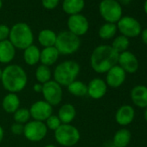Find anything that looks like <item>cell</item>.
Instances as JSON below:
<instances>
[{"label":"cell","instance_id":"obj_1","mask_svg":"<svg viewBox=\"0 0 147 147\" xmlns=\"http://www.w3.org/2000/svg\"><path fill=\"white\" fill-rule=\"evenodd\" d=\"M1 83L8 93L18 94L28 84V76L23 67L18 64H9L3 69Z\"/></svg>","mask_w":147,"mask_h":147},{"label":"cell","instance_id":"obj_2","mask_svg":"<svg viewBox=\"0 0 147 147\" xmlns=\"http://www.w3.org/2000/svg\"><path fill=\"white\" fill-rule=\"evenodd\" d=\"M119 53L111 45L102 44L97 46L90 55V65L97 74H106L110 68L118 64Z\"/></svg>","mask_w":147,"mask_h":147},{"label":"cell","instance_id":"obj_3","mask_svg":"<svg viewBox=\"0 0 147 147\" xmlns=\"http://www.w3.org/2000/svg\"><path fill=\"white\" fill-rule=\"evenodd\" d=\"M81 72L80 64L74 60H66L56 65L52 72L53 80L62 88L67 87L71 82L77 80Z\"/></svg>","mask_w":147,"mask_h":147},{"label":"cell","instance_id":"obj_4","mask_svg":"<svg viewBox=\"0 0 147 147\" xmlns=\"http://www.w3.org/2000/svg\"><path fill=\"white\" fill-rule=\"evenodd\" d=\"M16 49L24 50L34 44V34L30 26L24 22L15 24L10 31L8 39Z\"/></svg>","mask_w":147,"mask_h":147},{"label":"cell","instance_id":"obj_5","mask_svg":"<svg viewBox=\"0 0 147 147\" xmlns=\"http://www.w3.org/2000/svg\"><path fill=\"white\" fill-rule=\"evenodd\" d=\"M55 47L60 55H70L76 53L81 47V39L68 30L61 31L57 34Z\"/></svg>","mask_w":147,"mask_h":147},{"label":"cell","instance_id":"obj_6","mask_svg":"<svg viewBox=\"0 0 147 147\" xmlns=\"http://www.w3.org/2000/svg\"><path fill=\"white\" fill-rule=\"evenodd\" d=\"M56 143L63 147H73L78 144L81 139V133L77 127L72 124H61L54 131Z\"/></svg>","mask_w":147,"mask_h":147},{"label":"cell","instance_id":"obj_7","mask_svg":"<svg viewBox=\"0 0 147 147\" xmlns=\"http://www.w3.org/2000/svg\"><path fill=\"white\" fill-rule=\"evenodd\" d=\"M99 12L106 23L117 24L123 17V7L118 0H101Z\"/></svg>","mask_w":147,"mask_h":147},{"label":"cell","instance_id":"obj_8","mask_svg":"<svg viewBox=\"0 0 147 147\" xmlns=\"http://www.w3.org/2000/svg\"><path fill=\"white\" fill-rule=\"evenodd\" d=\"M116 25L120 35L129 39L140 36L142 32V26L140 23L135 18L131 16H123Z\"/></svg>","mask_w":147,"mask_h":147},{"label":"cell","instance_id":"obj_9","mask_svg":"<svg viewBox=\"0 0 147 147\" xmlns=\"http://www.w3.org/2000/svg\"><path fill=\"white\" fill-rule=\"evenodd\" d=\"M48 131L44 122L30 119L24 125L23 135L27 140L36 143L44 139Z\"/></svg>","mask_w":147,"mask_h":147},{"label":"cell","instance_id":"obj_10","mask_svg":"<svg viewBox=\"0 0 147 147\" xmlns=\"http://www.w3.org/2000/svg\"><path fill=\"white\" fill-rule=\"evenodd\" d=\"M42 94L46 102L53 107L61 103L63 98L62 87L53 79L42 85Z\"/></svg>","mask_w":147,"mask_h":147},{"label":"cell","instance_id":"obj_11","mask_svg":"<svg viewBox=\"0 0 147 147\" xmlns=\"http://www.w3.org/2000/svg\"><path fill=\"white\" fill-rule=\"evenodd\" d=\"M67 30L79 37L86 35L89 30V22L82 13L69 16L67 21Z\"/></svg>","mask_w":147,"mask_h":147},{"label":"cell","instance_id":"obj_12","mask_svg":"<svg viewBox=\"0 0 147 147\" xmlns=\"http://www.w3.org/2000/svg\"><path fill=\"white\" fill-rule=\"evenodd\" d=\"M30 117L33 120L45 122V120L53 114V107L43 100L34 102L29 108Z\"/></svg>","mask_w":147,"mask_h":147},{"label":"cell","instance_id":"obj_13","mask_svg":"<svg viewBox=\"0 0 147 147\" xmlns=\"http://www.w3.org/2000/svg\"><path fill=\"white\" fill-rule=\"evenodd\" d=\"M125 79L126 73L117 64L106 73L105 82L107 87L112 88H118L124 84Z\"/></svg>","mask_w":147,"mask_h":147},{"label":"cell","instance_id":"obj_14","mask_svg":"<svg viewBox=\"0 0 147 147\" xmlns=\"http://www.w3.org/2000/svg\"><path fill=\"white\" fill-rule=\"evenodd\" d=\"M118 65L126 74H134L138 71L139 63L137 56L132 52L126 50L119 54Z\"/></svg>","mask_w":147,"mask_h":147},{"label":"cell","instance_id":"obj_15","mask_svg":"<svg viewBox=\"0 0 147 147\" xmlns=\"http://www.w3.org/2000/svg\"><path fill=\"white\" fill-rule=\"evenodd\" d=\"M88 95L93 100L102 99L107 92V85L101 78H94L88 84Z\"/></svg>","mask_w":147,"mask_h":147},{"label":"cell","instance_id":"obj_16","mask_svg":"<svg viewBox=\"0 0 147 147\" xmlns=\"http://www.w3.org/2000/svg\"><path fill=\"white\" fill-rule=\"evenodd\" d=\"M135 118V110L130 105H122L115 113V120L117 124L122 126L130 125Z\"/></svg>","mask_w":147,"mask_h":147},{"label":"cell","instance_id":"obj_17","mask_svg":"<svg viewBox=\"0 0 147 147\" xmlns=\"http://www.w3.org/2000/svg\"><path fill=\"white\" fill-rule=\"evenodd\" d=\"M17 49L9 40L0 42V63L9 65L16 57Z\"/></svg>","mask_w":147,"mask_h":147},{"label":"cell","instance_id":"obj_18","mask_svg":"<svg viewBox=\"0 0 147 147\" xmlns=\"http://www.w3.org/2000/svg\"><path fill=\"white\" fill-rule=\"evenodd\" d=\"M131 99L132 103L139 107H147V87L144 85H137L131 90Z\"/></svg>","mask_w":147,"mask_h":147},{"label":"cell","instance_id":"obj_19","mask_svg":"<svg viewBox=\"0 0 147 147\" xmlns=\"http://www.w3.org/2000/svg\"><path fill=\"white\" fill-rule=\"evenodd\" d=\"M76 114V108L71 103H65L61 105L57 113V116L60 119L61 124H71L75 120Z\"/></svg>","mask_w":147,"mask_h":147},{"label":"cell","instance_id":"obj_20","mask_svg":"<svg viewBox=\"0 0 147 147\" xmlns=\"http://www.w3.org/2000/svg\"><path fill=\"white\" fill-rule=\"evenodd\" d=\"M60 55H61L55 46L42 48L40 55V63L48 67H51L56 63Z\"/></svg>","mask_w":147,"mask_h":147},{"label":"cell","instance_id":"obj_21","mask_svg":"<svg viewBox=\"0 0 147 147\" xmlns=\"http://www.w3.org/2000/svg\"><path fill=\"white\" fill-rule=\"evenodd\" d=\"M20 99L18 94L8 93L2 100V107L6 113L13 114L20 107Z\"/></svg>","mask_w":147,"mask_h":147},{"label":"cell","instance_id":"obj_22","mask_svg":"<svg viewBox=\"0 0 147 147\" xmlns=\"http://www.w3.org/2000/svg\"><path fill=\"white\" fill-rule=\"evenodd\" d=\"M40 55L41 49L35 44H32L24 49V62L30 67L36 66L40 62Z\"/></svg>","mask_w":147,"mask_h":147},{"label":"cell","instance_id":"obj_23","mask_svg":"<svg viewBox=\"0 0 147 147\" xmlns=\"http://www.w3.org/2000/svg\"><path fill=\"white\" fill-rule=\"evenodd\" d=\"M85 8V0H63L62 10L69 15H76L82 13Z\"/></svg>","mask_w":147,"mask_h":147},{"label":"cell","instance_id":"obj_24","mask_svg":"<svg viewBox=\"0 0 147 147\" xmlns=\"http://www.w3.org/2000/svg\"><path fill=\"white\" fill-rule=\"evenodd\" d=\"M57 34L49 29H44L42 30L37 36V41L42 48H48V47H53L55 44L56 42Z\"/></svg>","mask_w":147,"mask_h":147},{"label":"cell","instance_id":"obj_25","mask_svg":"<svg viewBox=\"0 0 147 147\" xmlns=\"http://www.w3.org/2000/svg\"><path fill=\"white\" fill-rule=\"evenodd\" d=\"M131 134L126 128L118 130L113 138V144L114 147H127L131 142Z\"/></svg>","mask_w":147,"mask_h":147},{"label":"cell","instance_id":"obj_26","mask_svg":"<svg viewBox=\"0 0 147 147\" xmlns=\"http://www.w3.org/2000/svg\"><path fill=\"white\" fill-rule=\"evenodd\" d=\"M67 89L70 94L76 97H84L88 95V86L80 80H76L71 82L67 87Z\"/></svg>","mask_w":147,"mask_h":147},{"label":"cell","instance_id":"obj_27","mask_svg":"<svg viewBox=\"0 0 147 147\" xmlns=\"http://www.w3.org/2000/svg\"><path fill=\"white\" fill-rule=\"evenodd\" d=\"M35 77H36V82L42 85L51 81L53 78V76H52V71L50 69V67L40 64L36 69Z\"/></svg>","mask_w":147,"mask_h":147},{"label":"cell","instance_id":"obj_28","mask_svg":"<svg viewBox=\"0 0 147 147\" xmlns=\"http://www.w3.org/2000/svg\"><path fill=\"white\" fill-rule=\"evenodd\" d=\"M117 32H118V29L116 24L105 23L100 27L98 35L100 38H101L102 40H110L115 36Z\"/></svg>","mask_w":147,"mask_h":147},{"label":"cell","instance_id":"obj_29","mask_svg":"<svg viewBox=\"0 0 147 147\" xmlns=\"http://www.w3.org/2000/svg\"><path fill=\"white\" fill-rule=\"evenodd\" d=\"M111 46L117 53L120 54L128 50V48L130 46V39L122 35H119L113 38Z\"/></svg>","mask_w":147,"mask_h":147},{"label":"cell","instance_id":"obj_30","mask_svg":"<svg viewBox=\"0 0 147 147\" xmlns=\"http://www.w3.org/2000/svg\"><path fill=\"white\" fill-rule=\"evenodd\" d=\"M30 110L25 107H19L14 113H13V119L14 122L25 125L30 120Z\"/></svg>","mask_w":147,"mask_h":147},{"label":"cell","instance_id":"obj_31","mask_svg":"<svg viewBox=\"0 0 147 147\" xmlns=\"http://www.w3.org/2000/svg\"><path fill=\"white\" fill-rule=\"evenodd\" d=\"M44 123H45L48 130H50V131H53L57 130L61 125V122L60 119L58 118L57 115H55V114H52L51 116H49L45 120Z\"/></svg>","mask_w":147,"mask_h":147},{"label":"cell","instance_id":"obj_32","mask_svg":"<svg viewBox=\"0 0 147 147\" xmlns=\"http://www.w3.org/2000/svg\"><path fill=\"white\" fill-rule=\"evenodd\" d=\"M11 28L6 24H0V42L9 39Z\"/></svg>","mask_w":147,"mask_h":147},{"label":"cell","instance_id":"obj_33","mask_svg":"<svg viewBox=\"0 0 147 147\" xmlns=\"http://www.w3.org/2000/svg\"><path fill=\"white\" fill-rule=\"evenodd\" d=\"M60 3V0H42V5L46 10L55 9Z\"/></svg>","mask_w":147,"mask_h":147},{"label":"cell","instance_id":"obj_34","mask_svg":"<svg viewBox=\"0 0 147 147\" xmlns=\"http://www.w3.org/2000/svg\"><path fill=\"white\" fill-rule=\"evenodd\" d=\"M24 125L14 122L11 126V131L12 132V134H14L16 136L23 135V133H24Z\"/></svg>","mask_w":147,"mask_h":147},{"label":"cell","instance_id":"obj_35","mask_svg":"<svg viewBox=\"0 0 147 147\" xmlns=\"http://www.w3.org/2000/svg\"><path fill=\"white\" fill-rule=\"evenodd\" d=\"M140 36H141L142 42H143L147 46V28H146V29L142 30V32H141Z\"/></svg>","mask_w":147,"mask_h":147},{"label":"cell","instance_id":"obj_36","mask_svg":"<svg viewBox=\"0 0 147 147\" xmlns=\"http://www.w3.org/2000/svg\"><path fill=\"white\" fill-rule=\"evenodd\" d=\"M33 90H34L36 93H37V94H39V93L42 94V84L38 83V82L35 83V84L33 85Z\"/></svg>","mask_w":147,"mask_h":147},{"label":"cell","instance_id":"obj_37","mask_svg":"<svg viewBox=\"0 0 147 147\" xmlns=\"http://www.w3.org/2000/svg\"><path fill=\"white\" fill-rule=\"evenodd\" d=\"M4 137H5V131H4V128L0 125V144L2 143V141L4 139Z\"/></svg>","mask_w":147,"mask_h":147},{"label":"cell","instance_id":"obj_38","mask_svg":"<svg viewBox=\"0 0 147 147\" xmlns=\"http://www.w3.org/2000/svg\"><path fill=\"white\" fill-rule=\"evenodd\" d=\"M119 3L122 5H129L131 2V0H118Z\"/></svg>","mask_w":147,"mask_h":147},{"label":"cell","instance_id":"obj_39","mask_svg":"<svg viewBox=\"0 0 147 147\" xmlns=\"http://www.w3.org/2000/svg\"><path fill=\"white\" fill-rule=\"evenodd\" d=\"M144 13L147 15V0H145L144 1Z\"/></svg>","mask_w":147,"mask_h":147},{"label":"cell","instance_id":"obj_40","mask_svg":"<svg viewBox=\"0 0 147 147\" xmlns=\"http://www.w3.org/2000/svg\"><path fill=\"white\" fill-rule=\"evenodd\" d=\"M144 119L145 121L147 122V107L144 108Z\"/></svg>","mask_w":147,"mask_h":147},{"label":"cell","instance_id":"obj_41","mask_svg":"<svg viewBox=\"0 0 147 147\" xmlns=\"http://www.w3.org/2000/svg\"><path fill=\"white\" fill-rule=\"evenodd\" d=\"M44 147H57V146H56V145H55V144H49L45 145Z\"/></svg>","mask_w":147,"mask_h":147},{"label":"cell","instance_id":"obj_42","mask_svg":"<svg viewBox=\"0 0 147 147\" xmlns=\"http://www.w3.org/2000/svg\"><path fill=\"white\" fill-rule=\"evenodd\" d=\"M2 74H3V69L0 67V81H1V78H2Z\"/></svg>","mask_w":147,"mask_h":147},{"label":"cell","instance_id":"obj_43","mask_svg":"<svg viewBox=\"0 0 147 147\" xmlns=\"http://www.w3.org/2000/svg\"><path fill=\"white\" fill-rule=\"evenodd\" d=\"M2 7H3V1L2 0H0V10L2 9Z\"/></svg>","mask_w":147,"mask_h":147}]
</instances>
